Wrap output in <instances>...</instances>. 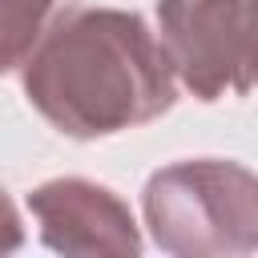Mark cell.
Instances as JSON below:
<instances>
[{
  "instance_id": "cell-5",
  "label": "cell",
  "mask_w": 258,
  "mask_h": 258,
  "mask_svg": "<svg viewBox=\"0 0 258 258\" xmlns=\"http://www.w3.org/2000/svg\"><path fill=\"white\" fill-rule=\"evenodd\" d=\"M52 4L56 0H0V77L32 56L44 24L52 20Z\"/></svg>"
},
{
  "instance_id": "cell-6",
  "label": "cell",
  "mask_w": 258,
  "mask_h": 258,
  "mask_svg": "<svg viewBox=\"0 0 258 258\" xmlns=\"http://www.w3.org/2000/svg\"><path fill=\"white\" fill-rule=\"evenodd\" d=\"M20 246H24V222H20V210L8 198V189L0 185V258H12Z\"/></svg>"
},
{
  "instance_id": "cell-2",
  "label": "cell",
  "mask_w": 258,
  "mask_h": 258,
  "mask_svg": "<svg viewBox=\"0 0 258 258\" xmlns=\"http://www.w3.org/2000/svg\"><path fill=\"white\" fill-rule=\"evenodd\" d=\"M145 226L169 258H254L258 173L226 157L161 165L141 194Z\"/></svg>"
},
{
  "instance_id": "cell-4",
  "label": "cell",
  "mask_w": 258,
  "mask_h": 258,
  "mask_svg": "<svg viewBox=\"0 0 258 258\" xmlns=\"http://www.w3.org/2000/svg\"><path fill=\"white\" fill-rule=\"evenodd\" d=\"M40 242L60 258H141V230L121 194L89 177H52L28 194Z\"/></svg>"
},
{
  "instance_id": "cell-3",
  "label": "cell",
  "mask_w": 258,
  "mask_h": 258,
  "mask_svg": "<svg viewBox=\"0 0 258 258\" xmlns=\"http://www.w3.org/2000/svg\"><path fill=\"white\" fill-rule=\"evenodd\" d=\"M157 40L198 101L258 89V0H157Z\"/></svg>"
},
{
  "instance_id": "cell-1",
  "label": "cell",
  "mask_w": 258,
  "mask_h": 258,
  "mask_svg": "<svg viewBox=\"0 0 258 258\" xmlns=\"http://www.w3.org/2000/svg\"><path fill=\"white\" fill-rule=\"evenodd\" d=\"M28 105L64 137L97 141L169 113L177 77L145 16L64 4L20 64Z\"/></svg>"
}]
</instances>
